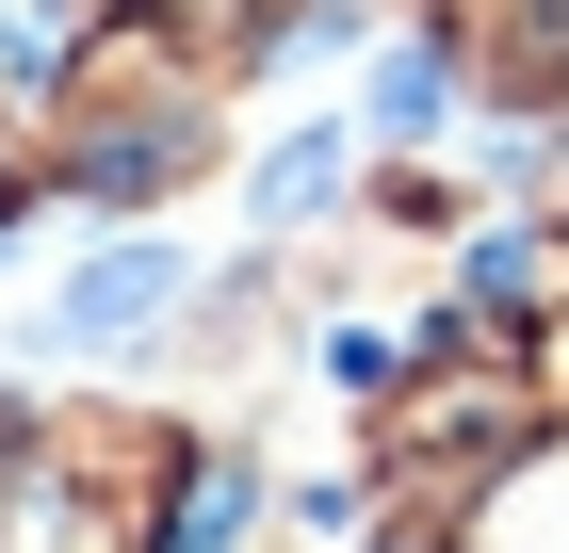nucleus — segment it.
<instances>
[{
	"label": "nucleus",
	"mask_w": 569,
	"mask_h": 553,
	"mask_svg": "<svg viewBox=\"0 0 569 553\" xmlns=\"http://www.w3.org/2000/svg\"><path fill=\"white\" fill-rule=\"evenodd\" d=\"M439 98H456V66H439V49H391V82H375V115H391V130H423Z\"/></svg>",
	"instance_id": "2"
},
{
	"label": "nucleus",
	"mask_w": 569,
	"mask_h": 553,
	"mask_svg": "<svg viewBox=\"0 0 569 553\" xmlns=\"http://www.w3.org/2000/svg\"><path fill=\"white\" fill-rule=\"evenodd\" d=\"M163 294H179V260L131 245V260H98L82 294H66V326H82V342H131V326H163Z\"/></svg>",
	"instance_id": "1"
},
{
	"label": "nucleus",
	"mask_w": 569,
	"mask_h": 553,
	"mask_svg": "<svg viewBox=\"0 0 569 553\" xmlns=\"http://www.w3.org/2000/svg\"><path fill=\"white\" fill-rule=\"evenodd\" d=\"M326 179H342V147H293V164L261 179V213H326Z\"/></svg>",
	"instance_id": "3"
}]
</instances>
